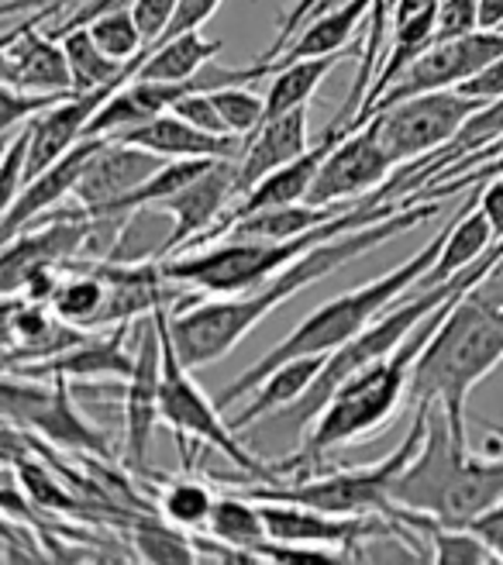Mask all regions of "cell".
Here are the masks:
<instances>
[{
	"mask_svg": "<svg viewBox=\"0 0 503 565\" xmlns=\"http://www.w3.org/2000/svg\"><path fill=\"white\" fill-rule=\"evenodd\" d=\"M438 214H441V204L417 201L383 221L366 224V228H355V232H345L331 242L314 245L307 256H300L293 266L276 273L256 290L235 294L225 300L217 297L207 303H190L183 310L170 307V331H173V345H176L180 359L190 365V370H201V365L225 359L252 328L266 321L272 310L283 307L290 297L311 287V282L345 269L349 263L362 259L366 252H373L386 242H394L404 232H417L425 221H431Z\"/></svg>",
	"mask_w": 503,
	"mask_h": 565,
	"instance_id": "obj_1",
	"label": "cell"
},
{
	"mask_svg": "<svg viewBox=\"0 0 503 565\" xmlns=\"http://www.w3.org/2000/svg\"><path fill=\"white\" fill-rule=\"evenodd\" d=\"M389 497H394V524L417 514L469 527L503 503V445H486L483 456H472L469 441L456 438L445 411L428 407L421 448L397 472Z\"/></svg>",
	"mask_w": 503,
	"mask_h": 565,
	"instance_id": "obj_2",
	"label": "cell"
},
{
	"mask_svg": "<svg viewBox=\"0 0 503 565\" xmlns=\"http://www.w3.org/2000/svg\"><path fill=\"white\" fill-rule=\"evenodd\" d=\"M486 279L469 290L431 334V342L414 362L407 390L410 407H441L462 441H469V393L503 362V307L490 297Z\"/></svg>",
	"mask_w": 503,
	"mask_h": 565,
	"instance_id": "obj_3",
	"label": "cell"
},
{
	"mask_svg": "<svg viewBox=\"0 0 503 565\" xmlns=\"http://www.w3.org/2000/svg\"><path fill=\"white\" fill-rule=\"evenodd\" d=\"M472 290H477V287H472ZM465 294H456L452 300H445L435 310V315L407 338L400 349H394L389 355L370 362L366 370L352 373L339 390H334V397L314 417V428L307 431L303 448L297 451V456H290L287 462L276 466L279 476L290 472V469H307V466L321 462V456H324V451H331V448H342V445L373 438L376 431H383L386 424L394 420V414L404 404V397H407L417 355L425 352V345L431 342V334L441 328V321L452 315V307Z\"/></svg>",
	"mask_w": 503,
	"mask_h": 565,
	"instance_id": "obj_4",
	"label": "cell"
},
{
	"mask_svg": "<svg viewBox=\"0 0 503 565\" xmlns=\"http://www.w3.org/2000/svg\"><path fill=\"white\" fill-rule=\"evenodd\" d=\"M410 204H417V201H379L376 193H370V196H362L352 211L339 214L328 224H318V228L303 232L297 238H283V242L221 238L211 248L204 245L197 252H176L170 259H159V266H162V276L176 282V287H190V290H201L211 297H235V294H248V290L263 287L266 279L293 266L314 245L331 242V238L355 232V228H366V224L383 221Z\"/></svg>",
	"mask_w": 503,
	"mask_h": 565,
	"instance_id": "obj_5",
	"label": "cell"
},
{
	"mask_svg": "<svg viewBox=\"0 0 503 565\" xmlns=\"http://www.w3.org/2000/svg\"><path fill=\"white\" fill-rule=\"evenodd\" d=\"M445 238H449V221H445V228L417 252L414 259L400 263L397 269L383 273L379 279L366 282V287H358L352 294H342L328 303H321L314 315H307L283 342L272 345L252 370H245L242 376H235L225 390L217 393V407H232L235 401L248 397L252 390H256L276 365H283L290 359H300V355H328L334 349H342L345 342L358 331H366L386 307H394L397 300H404L417 282L425 279V273L435 266V259L441 256L445 248Z\"/></svg>",
	"mask_w": 503,
	"mask_h": 565,
	"instance_id": "obj_6",
	"label": "cell"
},
{
	"mask_svg": "<svg viewBox=\"0 0 503 565\" xmlns=\"http://www.w3.org/2000/svg\"><path fill=\"white\" fill-rule=\"evenodd\" d=\"M425 424H428V407H414V420L404 435V441L389 451L386 459L373 466H358V469H342V472H328V476H297L293 483H252L242 493L252 500H276V503H300V507H314V511L328 514H342V518H386L394 521V487L397 472L417 456L425 438Z\"/></svg>",
	"mask_w": 503,
	"mask_h": 565,
	"instance_id": "obj_7",
	"label": "cell"
},
{
	"mask_svg": "<svg viewBox=\"0 0 503 565\" xmlns=\"http://www.w3.org/2000/svg\"><path fill=\"white\" fill-rule=\"evenodd\" d=\"M170 307L176 303H159L156 318L162 328V420L180 435V441H201L217 448L221 456H228L252 483H279V469L259 462L245 445L235 438V428L228 420H221L217 401H211L207 393L190 380V365L180 359L173 345V331H170Z\"/></svg>",
	"mask_w": 503,
	"mask_h": 565,
	"instance_id": "obj_8",
	"label": "cell"
},
{
	"mask_svg": "<svg viewBox=\"0 0 503 565\" xmlns=\"http://www.w3.org/2000/svg\"><path fill=\"white\" fill-rule=\"evenodd\" d=\"M480 107H483V100H472L456 87L431 90V94H417V97H404L397 104H386L370 118V125L376 128L389 159L404 166V162L421 159L441 146H449Z\"/></svg>",
	"mask_w": 503,
	"mask_h": 565,
	"instance_id": "obj_9",
	"label": "cell"
},
{
	"mask_svg": "<svg viewBox=\"0 0 503 565\" xmlns=\"http://www.w3.org/2000/svg\"><path fill=\"white\" fill-rule=\"evenodd\" d=\"M4 417L8 424H24L28 431H39L45 441L66 451H90L107 459L110 445L107 435L94 420L79 414L69 380H32V376H4Z\"/></svg>",
	"mask_w": 503,
	"mask_h": 565,
	"instance_id": "obj_10",
	"label": "cell"
},
{
	"mask_svg": "<svg viewBox=\"0 0 503 565\" xmlns=\"http://www.w3.org/2000/svg\"><path fill=\"white\" fill-rule=\"evenodd\" d=\"M500 55H503V28H480V32H469L449 42H435L421 60H414L394 83H389L383 97L370 107L366 121L386 104H397L404 97L462 87L465 79H472L480 70L496 63Z\"/></svg>",
	"mask_w": 503,
	"mask_h": 565,
	"instance_id": "obj_11",
	"label": "cell"
},
{
	"mask_svg": "<svg viewBox=\"0 0 503 565\" xmlns=\"http://www.w3.org/2000/svg\"><path fill=\"white\" fill-rule=\"evenodd\" d=\"M394 173H397V162L389 159L376 128L366 121L355 131H345L339 146L328 152L311 193H307V201L355 207L362 196L376 193Z\"/></svg>",
	"mask_w": 503,
	"mask_h": 565,
	"instance_id": "obj_12",
	"label": "cell"
},
{
	"mask_svg": "<svg viewBox=\"0 0 503 565\" xmlns=\"http://www.w3.org/2000/svg\"><path fill=\"white\" fill-rule=\"evenodd\" d=\"M162 420V328L156 310L138 324L131 376L125 380V462L142 472L149 441Z\"/></svg>",
	"mask_w": 503,
	"mask_h": 565,
	"instance_id": "obj_13",
	"label": "cell"
},
{
	"mask_svg": "<svg viewBox=\"0 0 503 565\" xmlns=\"http://www.w3.org/2000/svg\"><path fill=\"white\" fill-rule=\"evenodd\" d=\"M235 201H238V159H217L193 183H186L173 196H165L162 204H156L162 214L173 217L162 259L176 256L186 242L211 232Z\"/></svg>",
	"mask_w": 503,
	"mask_h": 565,
	"instance_id": "obj_14",
	"label": "cell"
},
{
	"mask_svg": "<svg viewBox=\"0 0 503 565\" xmlns=\"http://www.w3.org/2000/svg\"><path fill=\"white\" fill-rule=\"evenodd\" d=\"M165 162L170 159H162L142 146H131V141H121V138H107V146L87 162V169H83V177L73 190V201L79 207L69 214L94 217L107 204L121 201L135 186H142Z\"/></svg>",
	"mask_w": 503,
	"mask_h": 565,
	"instance_id": "obj_15",
	"label": "cell"
},
{
	"mask_svg": "<svg viewBox=\"0 0 503 565\" xmlns=\"http://www.w3.org/2000/svg\"><path fill=\"white\" fill-rule=\"evenodd\" d=\"M8 87L35 90V94H79L66 49L49 32H39L32 18L4 35V63H0Z\"/></svg>",
	"mask_w": 503,
	"mask_h": 565,
	"instance_id": "obj_16",
	"label": "cell"
},
{
	"mask_svg": "<svg viewBox=\"0 0 503 565\" xmlns=\"http://www.w3.org/2000/svg\"><path fill=\"white\" fill-rule=\"evenodd\" d=\"M107 138L110 135H83L66 156H60L49 169H42L35 180H28L24 190L4 207V235L14 238L21 228L42 221L55 204H63L66 196H73L83 169H87V162L107 146Z\"/></svg>",
	"mask_w": 503,
	"mask_h": 565,
	"instance_id": "obj_17",
	"label": "cell"
},
{
	"mask_svg": "<svg viewBox=\"0 0 503 565\" xmlns=\"http://www.w3.org/2000/svg\"><path fill=\"white\" fill-rule=\"evenodd\" d=\"M121 141L142 146L162 159H242L248 138L238 135H214L180 118L176 110H162L146 125H135L118 135Z\"/></svg>",
	"mask_w": 503,
	"mask_h": 565,
	"instance_id": "obj_18",
	"label": "cell"
},
{
	"mask_svg": "<svg viewBox=\"0 0 503 565\" xmlns=\"http://www.w3.org/2000/svg\"><path fill=\"white\" fill-rule=\"evenodd\" d=\"M121 87H104V90H87V94H73L63 97L60 104H52L42 110L39 118L24 121L32 128V149H28V180H35L42 169H49L60 156H66L76 141L87 135L97 107Z\"/></svg>",
	"mask_w": 503,
	"mask_h": 565,
	"instance_id": "obj_19",
	"label": "cell"
},
{
	"mask_svg": "<svg viewBox=\"0 0 503 565\" xmlns=\"http://www.w3.org/2000/svg\"><path fill=\"white\" fill-rule=\"evenodd\" d=\"M125 338H128V324H115L110 334H90L87 342H79L60 355L32 362V365H18V370H8V373H24L32 380H94V376L128 380L135 365V352H128Z\"/></svg>",
	"mask_w": 503,
	"mask_h": 565,
	"instance_id": "obj_20",
	"label": "cell"
},
{
	"mask_svg": "<svg viewBox=\"0 0 503 565\" xmlns=\"http://www.w3.org/2000/svg\"><path fill=\"white\" fill-rule=\"evenodd\" d=\"M300 152H307V107L263 121L256 135H248V146L238 159V196L276 173L279 166L293 162Z\"/></svg>",
	"mask_w": 503,
	"mask_h": 565,
	"instance_id": "obj_21",
	"label": "cell"
},
{
	"mask_svg": "<svg viewBox=\"0 0 503 565\" xmlns=\"http://www.w3.org/2000/svg\"><path fill=\"white\" fill-rule=\"evenodd\" d=\"M496 235L490 228L486 214L480 211V201L472 196L465 201L452 217H449V238H445V248L441 256L435 259V266L425 273V279L417 282L414 290H428L435 282H445V279H456L459 273H465L469 266H477L486 252L493 248Z\"/></svg>",
	"mask_w": 503,
	"mask_h": 565,
	"instance_id": "obj_22",
	"label": "cell"
},
{
	"mask_svg": "<svg viewBox=\"0 0 503 565\" xmlns=\"http://www.w3.org/2000/svg\"><path fill=\"white\" fill-rule=\"evenodd\" d=\"M324 359L328 355H300V359H290L283 365H276V370L248 393L252 401L228 424H232L235 431H242V428H252V424H256L259 417H269L276 411L297 404L303 393L318 383V376L324 370Z\"/></svg>",
	"mask_w": 503,
	"mask_h": 565,
	"instance_id": "obj_23",
	"label": "cell"
},
{
	"mask_svg": "<svg viewBox=\"0 0 503 565\" xmlns=\"http://www.w3.org/2000/svg\"><path fill=\"white\" fill-rule=\"evenodd\" d=\"M370 14H373V0H349V4L334 8V11H321L311 24L300 28L297 39L283 49V55H276L272 66L283 70L300 60H318V55L345 52L352 45L355 28Z\"/></svg>",
	"mask_w": 503,
	"mask_h": 565,
	"instance_id": "obj_24",
	"label": "cell"
},
{
	"mask_svg": "<svg viewBox=\"0 0 503 565\" xmlns=\"http://www.w3.org/2000/svg\"><path fill=\"white\" fill-rule=\"evenodd\" d=\"M214 55H221V42L204 39L197 28V32H183L170 42L142 49L131 63H125V73H128V79L142 76V79L180 83V79H190L197 70H204Z\"/></svg>",
	"mask_w": 503,
	"mask_h": 565,
	"instance_id": "obj_25",
	"label": "cell"
},
{
	"mask_svg": "<svg viewBox=\"0 0 503 565\" xmlns=\"http://www.w3.org/2000/svg\"><path fill=\"white\" fill-rule=\"evenodd\" d=\"M352 207L342 204H311V201H297V204H283V207H266L256 214H245L242 221H235L225 238H238V242H283V238H297L303 232L318 228V224H328L339 214H345Z\"/></svg>",
	"mask_w": 503,
	"mask_h": 565,
	"instance_id": "obj_26",
	"label": "cell"
},
{
	"mask_svg": "<svg viewBox=\"0 0 503 565\" xmlns=\"http://www.w3.org/2000/svg\"><path fill=\"white\" fill-rule=\"evenodd\" d=\"M207 534H211L214 542H221V545L235 548L238 555H245L248 562H256L263 545L269 542L263 503L245 497V493H238V497H217L214 511H211V521H207Z\"/></svg>",
	"mask_w": 503,
	"mask_h": 565,
	"instance_id": "obj_27",
	"label": "cell"
},
{
	"mask_svg": "<svg viewBox=\"0 0 503 565\" xmlns=\"http://www.w3.org/2000/svg\"><path fill=\"white\" fill-rule=\"evenodd\" d=\"M349 55H352V49L331 52V55H318V60H300V63H290L283 70H276L269 90H266V121L283 118V115H290V110H297V107H307V100L318 94L321 79L339 63H345Z\"/></svg>",
	"mask_w": 503,
	"mask_h": 565,
	"instance_id": "obj_28",
	"label": "cell"
},
{
	"mask_svg": "<svg viewBox=\"0 0 503 565\" xmlns=\"http://www.w3.org/2000/svg\"><path fill=\"white\" fill-rule=\"evenodd\" d=\"M60 42L66 49V60L73 66V79H76L79 94L104 90V87H125V83H128L125 63H118L115 55H107L100 49V42L94 39V32L87 24L73 28V32H66Z\"/></svg>",
	"mask_w": 503,
	"mask_h": 565,
	"instance_id": "obj_29",
	"label": "cell"
},
{
	"mask_svg": "<svg viewBox=\"0 0 503 565\" xmlns=\"http://www.w3.org/2000/svg\"><path fill=\"white\" fill-rule=\"evenodd\" d=\"M69 269H73V276L60 279V290L52 297V310L69 324L97 328L104 307H107V294H110L107 279L79 263H69Z\"/></svg>",
	"mask_w": 503,
	"mask_h": 565,
	"instance_id": "obj_30",
	"label": "cell"
},
{
	"mask_svg": "<svg viewBox=\"0 0 503 565\" xmlns=\"http://www.w3.org/2000/svg\"><path fill=\"white\" fill-rule=\"evenodd\" d=\"M135 552L146 562H197L201 548L193 539H186L183 527L170 524L159 511H142L131 521Z\"/></svg>",
	"mask_w": 503,
	"mask_h": 565,
	"instance_id": "obj_31",
	"label": "cell"
},
{
	"mask_svg": "<svg viewBox=\"0 0 503 565\" xmlns=\"http://www.w3.org/2000/svg\"><path fill=\"white\" fill-rule=\"evenodd\" d=\"M214 493L201 483V479L193 476H180L173 483L162 487V497H159V514L183 527V531H201L207 527L211 521V511H214Z\"/></svg>",
	"mask_w": 503,
	"mask_h": 565,
	"instance_id": "obj_32",
	"label": "cell"
},
{
	"mask_svg": "<svg viewBox=\"0 0 503 565\" xmlns=\"http://www.w3.org/2000/svg\"><path fill=\"white\" fill-rule=\"evenodd\" d=\"M94 39L100 42V49L107 55H115L118 63H131L138 52H142L149 42L142 35V28L135 21V11L125 8V11H110V14H100L97 21L87 24Z\"/></svg>",
	"mask_w": 503,
	"mask_h": 565,
	"instance_id": "obj_33",
	"label": "cell"
},
{
	"mask_svg": "<svg viewBox=\"0 0 503 565\" xmlns=\"http://www.w3.org/2000/svg\"><path fill=\"white\" fill-rule=\"evenodd\" d=\"M252 83H238V87L214 90V104L225 118L228 131L238 138L256 135V128L266 121V94H252Z\"/></svg>",
	"mask_w": 503,
	"mask_h": 565,
	"instance_id": "obj_34",
	"label": "cell"
},
{
	"mask_svg": "<svg viewBox=\"0 0 503 565\" xmlns=\"http://www.w3.org/2000/svg\"><path fill=\"white\" fill-rule=\"evenodd\" d=\"M0 97H4V121H0V128H4V135H14L18 125L39 118L42 110H49L52 104H60L63 97H73V94H35V90H18L4 83Z\"/></svg>",
	"mask_w": 503,
	"mask_h": 565,
	"instance_id": "obj_35",
	"label": "cell"
},
{
	"mask_svg": "<svg viewBox=\"0 0 503 565\" xmlns=\"http://www.w3.org/2000/svg\"><path fill=\"white\" fill-rule=\"evenodd\" d=\"M8 149H4V207L24 190L28 183V149H32V128H21L18 135H4Z\"/></svg>",
	"mask_w": 503,
	"mask_h": 565,
	"instance_id": "obj_36",
	"label": "cell"
},
{
	"mask_svg": "<svg viewBox=\"0 0 503 565\" xmlns=\"http://www.w3.org/2000/svg\"><path fill=\"white\" fill-rule=\"evenodd\" d=\"M469 32H480V0H441L435 42H449Z\"/></svg>",
	"mask_w": 503,
	"mask_h": 565,
	"instance_id": "obj_37",
	"label": "cell"
},
{
	"mask_svg": "<svg viewBox=\"0 0 503 565\" xmlns=\"http://www.w3.org/2000/svg\"><path fill=\"white\" fill-rule=\"evenodd\" d=\"M170 110H176L180 118H186L190 125H197L204 131H214V135H232L225 118H221V110L214 104V94H186L180 97Z\"/></svg>",
	"mask_w": 503,
	"mask_h": 565,
	"instance_id": "obj_38",
	"label": "cell"
},
{
	"mask_svg": "<svg viewBox=\"0 0 503 565\" xmlns=\"http://www.w3.org/2000/svg\"><path fill=\"white\" fill-rule=\"evenodd\" d=\"M318 11H324V0H297V4L283 14V21H279V28H276V42L266 49L263 63H272L276 55H283V49L297 39V32L303 28V21H307V18H314Z\"/></svg>",
	"mask_w": 503,
	"mask_h": 565,
	"instance_id": "obj_39",
	"label": "cell"
},
{
	"mask_svg": "<svg viewBox=\"0 0 503 565\" xmlns=\"http://www.w3.org/2000/svg\"><path fill=\"white\" fill-rule=\"evenodd\" d=\"M176 8H180V0H135L131 11H135V21H138V28H142V35H146L149 45L159 42V35L165 32V24L173 21Z\"/></svg>",
	"mask_w": 503,
	"mask_h": 565,
	"instance_id": "obj_40",
	"label": "cell"
},
{
	"mask_svg": "<svg viewBox=\"0 0 503 565\" xmlns=\"http://www.w3.org/2000/svg\"><path fill=\"white\" fill-rule=\"evenodd\" d=\"M456 90H462L472 100H483V104L500 100L503 97V55H500L496 63H490L486 70H480L472 79H465L462 87H456Z\"/></svg>",
	"mask_w": 503,
	"mask_h": 565,
	"instance_id": "obj_41",
	"label": "cell"
},
{
	"mask_svg": "<svg viewBox=\"0 0 503 565\" xmlns=\"http://www.w3.org/2000/svg\"><path fill=\"white\" fill-rule=\"evenodd\" d=\"M477 201H480V211L486 214L490 228L496 235V242L503 238V177H490L480 183L477 190Z\"/></svg>",
	"mask_w": 503,
	"mask_h": 565,
	"instance_id": "obj_42",
	"label": "cell"
},
{
	"mask_svg": "<svg viewBox=\"0 0 503 565\" xmlns=\"http://www.w3.org/2000/svg\"><path fill=\"white\" fill-rule=\"evenodd\" d=\"M469 527H472V531H480L483 539L493 545V552L500 555V562H503V503H500V507H493V511H490V514H483L480 521H472Z\"/></svg>",
	"mask_w": 503,
	"mask_h": 565,
	"instance_id": "obj_43",
	"label": "cell"
},
{
	"mask_svg": "<svg viewBox=\"0 0 503 565\" xmlns=\"http://www.w3.org/2000/svg\"><path fill=\"white\" fill-rule=\"evenodd\" d=\"M60 8H63V0H8V4H4V14L35 11V14H32V21H35V24H42V21H49V14H52V11H60Z\"/></svg>",
	"mask_w": 503,
	"mask_h": 565,
	"instance_id": "obj_44",
	"label": "cell"
},
{
	"mask_svg": "<svg viewBox=\"0 0 503 565\" xmlns=\"http://www.w3.org/2000/svg\"><path fill=\"white\" fill-rule=\"evenodd\" d=\"M480 28H503V0H480Z\"/></svg>",
	"mask_w": 503,
	"mask_h": 565,
	"instance_id": "obj_45",
	"label": "cell"
},
{
	"mask_svg": "<svg viewBox=\"0 0 503 565\" xmlns=\"http://www.w3.org/2000/svg\"><path fill=\"white\" fill-rule=\"evenodd\" d=\"M66 4H69V0H63V8H66Z\"/></svg>",
	"mask_w": 503,
	"mask_h": 565,
	"instance_id": "obj_46",
	"label": "cell"
}]
</instances>
